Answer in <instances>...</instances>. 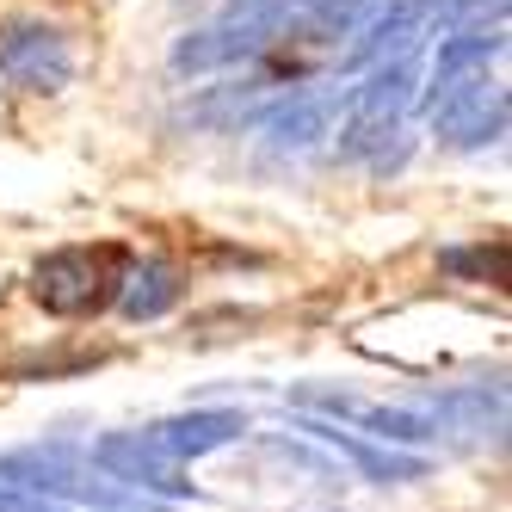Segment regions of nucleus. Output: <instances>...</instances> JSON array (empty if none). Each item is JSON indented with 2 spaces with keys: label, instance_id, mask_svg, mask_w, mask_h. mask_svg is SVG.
I'll use <instances>...</instances> for the list:
<instances>
[{
  "label": "nucleus",
  "instance_id": "1",
  "mask_svg": "<svg viewBox=\"0 0 512 512\" xmlns=\"http://www.w3.org/2000/svg\"><path fill=\"white\" fill-rule=\"evenodd\" d=\"M124 272H130V247H118V241L56 247L50 260H38V272H31V297L50 315H99L124 290Z\"/></svg>",
  "mask_w": 512,
  "mask_h": 512
},
{
  "label": "nucleus",
  "instance_id": "2",
  "mask_svg": "<svg viewBox=\"0 0 512 512\" xmlns=\"http://www.w3.org/2000/svg\"><path fill=\"white\" fill-rule=\"evenodd\" d=\"M0 475L31 494H68V500H93V506H124V494L99 475L93 457L50 445V451H19V457H0Z\"/></svg>",
  "mask_w": 512,
  "mask_h": 512
},
{
  "label": "nucleus",
  "instance_id": "3",
  "mask_svg": "<svg viewBox=\"0 0 512 512\" xmlns=\"http://www.w3.org/2000/svg\"><path fill=\"white\" fill-rule=\"evenodd\" d=\"M247 420L229 414V408H216V414H179V420H155L149 432H130L142 451H155L161 463H192L204 451H223L229 438H241Z\"/></svg>",
  "mask_w": 512,
  "mask_h": 512
},
{
  "label": "nucleus",
  "instance_id": "4",
  "mask_svg": "<svg viewBox=\"0 0 512 512\" xmlns=\"http://www.w3.org/2000/svg\"><path fill=\"white\" fill-rule=\"evenodd\" d=\"M0 75H7L13 87H31V93H56L68 81V50L62 38H50V31H7L0 38Z\"/></svg>",
  "mask_w": 512,
  "mask_h": 512
},
{
  "label": "nucleus",
  "instance_id": "5",
  "mask_svg": "<svg viewBox=\"0 0 512 512\" xmlns=\"http://www.w3.org/2000/svg\"><path fill=\"white\" fill-rule=\"evenodd\" d=\"M408 87H414V68H408V62H395V68H383V75L358 93V112H352V149L377 142V136L395 124V112L408 105Z\"/></svg>",
  "mask_w": 512,
  "mask_h": 512
},
{
  "label": "nucleus",
  "instance_id": "6",
  "mask_svg": "<svg viewBox=\"0 0 512 512\" xmlns=\"http://www.w3.org/2000/svg\"><path fill=\"white\" fill-rule=\"evenodd\" d=\"M118 303H124L130 321H155V315H167V309L179 303V272L161 266V260L130 266V272H124V290H118Z\"/></svg>",
  "mask_w": 512,
  "mask_h": 512
},
{
  "label": "nucleus",
  "instance_id": "7",
  "mask_svg": "<svg viewBox=\"0 0 512 512\" xmlns=\"http://www.w3.org/2000/svg\"><path fill=\"white\" fill-rule=\"evenodd\" d=\"M303 401H315V408L340 414V420L371 426L377 438H401V445H420V438H432V426H426L420 414H389V408H371V401H352V395H303Z\"/></svg>",
  "mask_w": 512,
  "mask_h": 512
},
{
  "label": "nucleus",
  "instance_id": "8",
  "mask_svg": "<svg viewBox=\"0 0 512 512\" xmlns=\"http://www.w3.org/2000/svg\"><path fill=\"white\" fill-rule=\"evenodd\" d=\"M315 438H327V445H340L352 463H364L371 475H383V482H395V475H420V463H408V457H383V451H371V445H358L352 432H340V426H309Z\"/></svg>",
  "mask_w": 512,
  "mask_h": 512
},
{
  "label": "nucleus",
  "instance_id": "9",
  "mask_svg": "<svg viewBox=\"0 0 512 512\" xmlns=\"http://www.w3.org/2000/svg\"><path fill=\"white\" fill-rule=\"evenodd\" d=\"M445 272H463V278H482V284H506V247H451L445 260H438Z\"/></svg>",
  "mask_w": 512,
  "mask_h": 512
},
{
  "label": "nucleus",
  "instance_id": "10",
  "mask_svg": "<svg viewBox=\"0 0 512 512\" xmlns=\"http://www.w3.org/2000/svg\"><path fill=\"white\" fill-rule=\"evenodd\" d=\"M0 512H62V506H50L44 494L31 500V494H19V488H0Z\"/></svg>",
  "mask_w": 512,
  "mask_h": 512
}]
</instances>
